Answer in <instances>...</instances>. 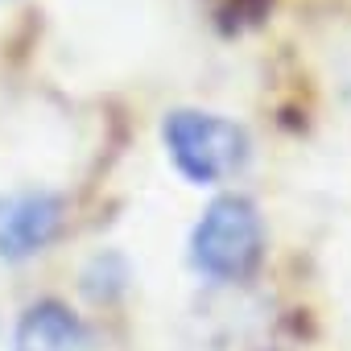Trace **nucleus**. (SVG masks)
<instances>
[{
	"mask_svg": "<svg viewBox=\"0 0 351 351\" xmlns=\"http://www.w3.org/2000/svg\"><path fill=\"white\" fill-rule=\"evenodd\" d=\"M261 248H265V223H261L256 207L240 195L215 199L191 236L195 269L207 277H219V281L244 277L261 261Z\"/></svg>",
	"mask_w": 351,
	"mask_h": 351,
	"instance_id": "obj_2",
	"label": "nucleus"
},
{
	"mask_svg": "<svg viewBox=\"0 0 351 351\" xmlns=\"http://www.w3.org/2000/svg\"><path fill=\"white\" fill-rule=\"evenodd\" d=\"M161 136H165V149H169L173 165H178V173L199 186H215V182L236 178L248 161L244 128L228 116H215V112L178 108L165 116Z\"/></svg>",
	"mask_w": 351,
	"mask_h": 351,
	"instance_id": "obj_1",
	"label": "nucleus"
},
{
	"mask_svg": "<svg viewBox=\"0 0 351 351\" xmlns=\"http://www.w3.org/2000/svg\"><path fill=\"white\" fill-rule=\"evenodd\" d=\"M62 228V199L54 191L29 186L0 195V256L29 261L38 256Z\"/></svg>",
	"mask_w": 351,
	"mask_h": 351,
	"instance_id": "obj_3",
	"label": "nucleus"
},
{
	"mask_svg": "<svg viewBox=\"0 0 351 351\" xmlns=\"http://www.w3.org/2000/svg\"><path fill=\"white\" fill-rule=\"evenodd\" d=\"M17 351H91V335L66 306L38 302L17 322Z\"/></svg>",
	"mask_w": 351,
	"mask_h": 351,
	"instance_id": "obj_4",
	"label": "nucleus"
}]
</instances>
